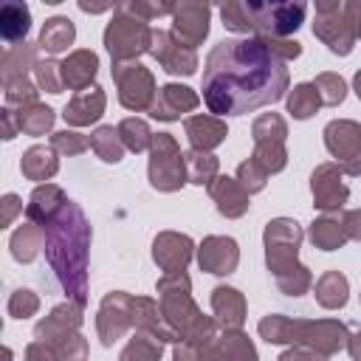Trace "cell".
I'll return each mask as SVG.
<instances>
[{
    "label": "cell",
    "mask_w": 361,
    "mask_h": 361,
    "mask_svg": "<svg viewBox=\"0 0 361 361\" xmlns=\"http://www.w3.org/2000/svg\"><path fill=\"white\" fill-rule=\"evenodd\" d=\"M200 90L209 113L217 118L243 116L285 96L288 68L262 37L223 39L206 56Z\"/></svg>",
    "instance_id": "obj_1"
},
{
    "label": "cell",
    "mask_w": 361,
    "mask_h": 361,
    "mask_svg": "<svg viewBox=\"0 0 361 361\" xmlns=\"http://www.w3.org/2000/svg\"><path fill=\"white\" fill-rule=\"evenodd\" d=\"M87 248L90 226L82 209L68 200L62 212L45 226V259L68 302L79 307L87 302Z\"/></svg>",
    "instance_id": "obj_2"
},
{
    "label": "cell",
    "mask_w": 361,
    "mask_h": 361,
    "mask_svg": "<svg viewBox=\"0 0 361 361\" xmlns=\"http://www.w3.org/2000/svg\"><path fill=\"white\" fill-rule=\"evenodd\" d=\"M302 243V228L296 220L276 217L265 226V262L276 276V285L288 296H302L310 285V274L296 262V251Z\"/></svg>",
    "instance_id": "obj_3"
},
{
    "label": "cell",
    "mask_w": 361,
    "mask_h": 361,
    "mask_svg": "<svg viewBox=\"0 0 361 361\" xmlns=\"http://www.w3.org/2000/svg\"><path fill=\"white\" fill-rule=\"evenodd\" d=\"M259 336L268 344H305L319 353H336L347 344V327L338 322H290L285 316H265L259 322Z\"/></svg>",
    "instance_id": "obj_4"
},
{
    "label": "cell",
    "mask_w": 361,
    "mask_h": 361,
    "mask_svg": "<svg viewBox=\"0 0 361 361\" xmlns=\"http://www.w3.org/2000/svg\"><path fill=\"white\" fill-rule=\"evenodd\" d=\"M82 322V307L79 305H59L54 307V313L48 319H42L37 324V341H45L59 361H85L87 344L85 338L76 333Z\"/></svg>",
    "instance_id": "obj_5"
},
{
    "label": "cell",
    "mask_w": 361,
    "mask_h": 361,
    "mask_svg": "<svg viewBox=\"0 0 361 361\" xmlns=\"http://www.w3.org/2000/svg\"><path fill=\"white\" fill-rule=\"evenodd\" d=\"M104 45H107V51L116 62H133L138 54L149 51L152 28L144 20L130 17L127 11H121L116 6V17L104 28Z\"/></svg>",
    "instance_id": "obj_6"
},
{
    "label": "cell",
    "mask_w": 361,
    "mask_h": 361,
    "mask_svg": "<svg viewBox=\"0 0 361 361\" xmlns=\"http://www.w3.org/2000/svg\"><path fill=\"white\" fill-rule=\"evenodd\" d=\"M149 183L161 192H175L186 183V158L169 133L152 135L149 144Z\"/></svg>",
    "instance_id": "obj_7"
},
{
    "label": "cell",
    "mask_w": 361,
    "mask_h": 361,
    "mask_svg": "<svg viewBox=\"0 0 361 361\" xmlns=\"http://www.w3.org/2000/svg\"><path fill=\"white\" fill-rule=\"evenodd\" d=\"M305 11V3H248L254 31H259V37L268 39H282L293 34L302 25Z\"/></svg>",
    "instance_id": "obj_8"
},
{
    "label": "cell",
    "mask_w": 361,
    "mask_h": 361,
    "mask_svg": "<svg viewBox=\"0 0 361 361\" xmlns=\"http://www.w3.org/2000/svg\"><path fill=\"white\" fill-rule=\"evenodd\" d=\"M113 79L118 85V102L127 110H147L155 102V82L152 73L138 62H116Z\"/></svg>",
    "instance_id": "obj_9"
},
{
    "label": "cell",
    "mask_w": 361,
    "mask_h": 361,
    "mask_svg": "<svg viewBox=\"0 0 361 361\" xmlns=\"http://www.w3.org/2000/svg\"><path fill=\"white\" fill-rule=\"evenodd\" d=\"M324 144L336 158L338 169L347 175H361V124L330 121L324 127Z\"/></svg>",
    "instance_id": "obj_10"
},
{
    "label": "cell",
    "mask_w": 361,
    "mask_h": 361,
    "mask_svg": "<svg viewBox=\"0 0 361 361\" xmlns=\"http://www.w3.org/2000/svg\"><path fill=\"white\" fill-rule=\"evenodd\" d=\"M313 34L327 42V48L338 56H347L353 51L355 34L344 17V6L341 3H316V23H313Z\"/></svg>",
    "instance_id": "obj_11"
},
{
    "label": "cell",
    "mask_w": 361,
    "mask_h": 361,
    "mask_svg": "<svg viewBox=\"0 0 361 361\" xmlns=\"http://www.w3.org/2000/svg\"><path fill=\"white\" fill-rule=\"evenodd\" d=\"M285 121L276 116V113H265L262 118L254 121V144H257V152L254 158L268 169V172H279L288 161L285 155Z\"/></svg>",
    "instance_id": "obj_12"
},
{
    "label": "cell",
    "mask_w": 361,
    "mask_h": 361,
    "mask_svg": "<svg viewBox=\"0 0 361 361\" xmlns=\"http://www.w3.org/2000/svg\"><path fill=\"white\" fill-rule=\"evenodd\" d=\"M133 324V296H127L124 290H116V293H107L104 302H102V310H99V319H96V327H99V336H102V344L110 347L127 327Z\"/></svg>",
    "instance_id": "obj_13"
},
{
    "label": "cell",
    "mask_w": 361,
    "mask_h": 361,
    "mask_svg": "<svg viewBox=\"0 0 361 361\" xmlns=\"http://www.w3.org/2000/svg\"><path fill=\"white\" fill-rule=\"evenodd\" d=\"M149 54L164 65L166 73H195L197 68V56H195V48L172 39L166 31H152V45H149Z\"/></svg>",
    "instance_id": "obj_14"
},
{
    "label": "cell",
    "mask_w": 361,
    "mask_h": 361,
    "mask_svg": "<svg viewBox=\"0 0 361 361\" xmlns=\"http://www.w3.org/2000/svg\"><path fill=\"white\" fill-rule=\"evenodd\" d=\"M310 189H313V206L322 212L341 209L347 203V195H350V189L341 183V169H336L333 164H322L313 172Z\"/></svg>",
    "instance_id": "obj_15"
},
{
    "label": "cell",
    "mask_w": 361,
    "mask_h": 361,
    "mask_svg": "<svg viewBox=\"0 0 361 361\" xmlns=\"http://www.w3.org/2000/svg\"><path fill=\"white\" fill-rule=\"evenodd\" d=\"M172 23H175V34L183 39V45L195 48L209 34V6H203V3H180L172 11Z\"/></svg>",
    "instance_id": "obj_16"
},
{
    "label": "cell",
    "mask_w": 361,
    "mask_h": 361,
    "mask_svg": "<svg viewBox=\"0 0 361 361\" xmlns=\"http://www.w3.org/2000/svg\"><path fill=\"white\" fill-rule=\"evenodd\" d=\"M152 257H155V262H158L166 274H178V271H183L186 262L192 259V240L183 237V234L166 231V234L155 237V243H152Z\"/></svg>",
    "instance_id": "obj_17"
},
{
    "label": "cell",
    "mask_w": 361,
    "mask_h": 361,
    "mask_svg": "<svg viewBox=\"0 0 361 361\" xmlns=\"http://www.w3.org/2000/svg\"><path fill=\"white\" fill-rule=\"evenodd\" d=\"M197 107V96L183 87V85H164L149 107V116L152 118H161V121H175L180 118V113L186 110H195Z\"/></svg>",
    "instance_id": "obj_18"
},
{
    "label": "cell",
    "mask_w": 361,
    "mask_h": 361,
    "mask_svg": "<svg viewBox=\"0 0 361 361\" xmlns=\"http://www.w3.org/2000/svg\"><path fill=\"white\" fill-rule=\"evenodd\" d=\"M237 243L231 237H206L200 245V268L209 274H231L237 268Z\"/></svg>",
    "instance_id": "obj_19"
},
{
    "label": "cell",
    "mask_w": 361,
    "mask_h": 361,
    "mask_svg": "<svg viewBox=\"0 0 361 361\" xmlns=\"http://www.w3.org/2000/svg\"><path fill=\"white\" fill-rule=\"evenodd\" d=\"M68 203V197L62 195V189L59 186H54V183H45V186H37L34 192H31V200H28V206H25V217L34 223V226H39V228H45L59 212H62V206Z\"/></svg>",
    "instance_id": "obj_20"
},
{
    "label": "cell",
    "mask_w": 361,
    "mask_h": 361,
    "mask_svg": "<svg viewBox=\"0 0 361 361\" xmlns=\"http://www.w3.org/2000/svg\"><path fill=\"white\" fill-rule=\"evenodd\" d=\"M96 68H99V56H96L93 51H73V54L59 65V71H62V85L79 93V90H85V87H90V82H93V76H96Z\"/></svg>",
    "instance_id": "obj_21"
},
{
    "label": "cell",
    "mask_w": 361,
    "mask_h": 361,
    "mask_svg": "<svg viewBox=\"0 0 361 361\" xmlns=\"http://www.w3.org/2000/svg\"><path fill=\"white\" fill-rule=\"evenodd\" d=\"M102 110H104V93L93 85V87H85V90H79L68 104H65V113H62V118L68 121V124H76V127H85V124H90V121H96L99 116H102Z\"/></svg>",
    "instance_id": "obj_22"
},
{
    "label": "cell",
    "mask_w": 361,
    "mask_h": 361,
    "mask_svg": "<svg viewBox=\"0 0 361 361\" xmlns=\"http://www.w3.org/2000/svg\"><path fill=\"white\" fill-rule=\"evenodd\" d=\"M186 135H189L192 149L209 152L228 135V130L217 116H192L186 118Z\"/></svg>",
    "instance_id": "obj_23"
},
{
    "label": "cell",
    "mask_w": 361,
    "mask_h": 361,
    "mask_svg": "<svg viewBox=\"0 0 361 361\" xmlns=\"http://www.w3.org/2000/svg\"><path fill=\"white\" fill-rule=\"evenodd\" d=\"M214 203H217V212L226 214V217H240L245 209H248V192L240 186V180L234 178H214L212 186H209Z\"/></svg>",
    "instance_id": "obj_24"
},
{
    "label": "cell",
    "mask_w": 361,
    "mask_h": 361,
    "mask_svg": "<svg viewBox=\"0 0 361 361\" xmlns=\"http://www.w3.org/2000/svg\"><path fill=\"white\" fill-rule=\"evenodd\" d=\"M212 307H214L217 319L226 324V330H240V324L245 319V302H243L240 290L226 288V285L214 288L212 290Z\"/></svg>",
    "instance_id": "obj_25"
},
{
    "label": "cell",
    "mask_w": 361,
    "mask_h": 361,
    "mask_svg": "<svg viewBox=\"0 0 361 361\" xmlns=\"http://www.w3.org/2000/svg\"><path fill=\"white\" fill-rule=\"evenodd\" d=\"M28 25H31V11L25 3H6L0 8V34H3V42L8 48L20 45L25 39Z\"/></svg>",
    "instance_id": "obj_26"
},
{
    "label": "cell",
    "mask_w": 361,
    "mask_h": 361,
    "mask_svg": "<svg viewBox=\"0 0 361 361\" xmlns=\"http://www.w3.org/2000/svg\"><path fill=\"white\" fill-rule=\"evenodd\" d=\"M73 37H76V28L68 17H51V20H45V25L39 31L37 48L45 54H62V51H68Z\"/></svg>",
    "instance_id": "obj_27"
},
{
    "label": "cell",
    "mask_w": 361,
    "mask_h": 361,
    "mask_svg": "<svg viewBox=\"0 0 361 361\" xmlns=\"http://www.w3.org/2000/svg\"><path fill=\"white\" fill-rule=\"evenodd\" d=\"M20 169H23V175H25L28 180H48V178H51V175L59 169L54 147H45V144L31 147V149L23 155Z\"/></svg>",
    "instance_id": "obj_28"
},
{
    "label": "cell",
    "mask_w": 361,
    "mask_h": 361,
    "mask_svg": "<svg viewBox=\"0 0 361 361\" xmlns=\"http://www.w3.org/2000/svg\"><path fill=\"white\" fill-rule=\"evenodd\" d=\"M8 245H11V257L17 262H31L39 254V248H45V228H39L34 223L20 226L11 234V243Z\"/></svg>",
    "instance_id": "obj_29"
},
{
    "label": "cell",
    "mask_w": 361,
    "mask_h": 361,
    "mask_svg": "<svg viewBox=\"0 0 361 361\" xmlns=\"http://www.w3.org/2000/svg\"><path fill=\"white\" fill-rule=\"evenodd\" d=\"M347 293H350L347 279H344V274H338V271H327V274L316 282V299H319L322 307H330V310L344 307V305H347Z\"/></svg>",
    "instance_id": "obj_30"
},
{
    "label": "cell",
    "mask_w": 361,
    "mask_h": 361,
    "mask_svg": "<svg viewBox=\"0 0 361 361\" xmlns=\"http://www.w3.org/2000/svg\"><path fill=\"white\" fill-rule=\"evenodd\" d=\"M34 48L20 42V45H11L3 51V82H11V79H28V68H34Z\"/></svg>",
    "instance_id": "obj_31"
},
{
    "label": "cell",
    "mask_w": 361,
    "mask_h": 361,
    "mask_svg": "<svg viewBox=\"0 0 361 361\" xmlns=\"http://www.w3.org/2000/svg\"><path fill=\"white\" fill-rule=\"evenodd\" d=\"M14 118H17L20 133L42 135V133H45V130H51V124H54V110H51V107H45V104L31 102V104H23V107H20V113H14Z\"/></svg>",
    "instance_id": "obj_32"
},
{
    "label": "cell",
    "mask_w": 361,
    "mask_h": 361,
    "mask_svg": "<svg viewBox=\"0 0 361 361\" xmlns=\"http://www.w3.org/2000/svg\"><path fill=\"white\" fill-rule=\"evenodd\" d=\"M90 147L96 149V155L107 164H118L121 155H124V141L118 135V127H99L93 135H90Z\"/></svg>",
    "instance_id": "obj_33"
},
{
    "label": "cell",
    "mask_w": 361,
    "mask_h": 361,
    "mask_svg": "<svg viewBox=\"0 0 361 361\" xmlns=\"http://www.w3.org/2000/svg\"><path fill=\"white\" fill-rule=\"evenodd\" d=\"M310 240H313L316 248L333 251V248H338V245L347 240V234H344V226H341L338 220L319 217V220H313V226H310Z\"/></svg>",
    "instance_id": "obj_34"
},
{
    "label": "cell",
    "mask_w": 361,
    "mask_h": 361,
    "mask_svg": "<svg viewBox=\"0 0 361 361\" xmlns=\"http://www.w3.org/2000/svg\"><path fill=\"white\" fill-rule=\"evenodd\" d=\"M220 361H257V353H254V344L243 336V333H228L220 338Z\"/></svg>",
    "instance_id": "obj_35"
},
{
    "label": "cell",
    "mask_w": 361,
    "mask_h": 361,
    "mask_svg": "<svg viewBox=\"0 0 361 361\" xmlns=\"http://www.w3.org/2000/svg\"><path fill=\"white\" fill-rule=\"evenodd\" d=\"M319 104H322V99H319L316 87L305 82V85H296V87H293V93H290V99H288V113H290L293 118H310Z\"/></svg>",
    "instance_id": "obj_36"
},
{
    "label": "cell",
    "mask_w": 361,
    "mask_h": 361,
    "mask_svg": "<svg viewBox=\"0 0 361 361\" xmlns=\"http://www.w3.org/2000/svg\"><path fill=\"white\" fill-rule=\"evenodd\" d=\"M158 358H161V338L149 333L130 338V344L121 353V361H158Z\"/></svg>",
    "instance_id": "obj_37"
},
{
    "label": "cell",
    "mask_w": 361,
    "mask_h": 361,
    "mask_svg": "<svg viewBox=\"0 0 361 361\" xmlns=\"http://www.w3.org/2000/svg\"><path fill=\"white\" fill-rule=\"evenodd\" d=\"M186 158V178L192 180V183H209L212 186V178L217 175V158H212V155H206V152H189V155H183Z\"/></svg>",
    "instance_id": "obj_38"
},
{
    "label": "cell",
    "mask_w": 361,
    "mask_h": 361,
    "mask_svg": "<svg viewBox=\"0 0 361 361\" xmlns=\"http://www.w3.org/2000/svg\"><path fill=\"white\" fill-rule=\"evenodd\" d=\"M118 135H121L124 147L133 149V152H141L144 147L152 144V133H149V127L141 118H124L118 124Z\"/></svg>",
    "instance_id": "obj_39"
},
{
    "label": "cell",
    "mask_w": 361,
    "mask_h": 361,
    "mask_svg": "<svg viewBox=\"0 0 361 361\" xmlns=\"http://www.w3.org/2000/svg\"><path fill=\"white\" fill-rule=\"evenodd\" d=\"M313 87H316V93H319V99L324 104H341L344 96H347V85H344V79L338 73H319Z\"/></svg>",
    "instance_id": "obj_40"
},
{
    "label": "cell",
    "mask_w": 361,
    "mask_h": 361,
    "mask_svg": "<svg viewBox=\"0 0 361 361\" xmlns=\"http://www.w3.org/2000/svg\"><path fill=\"white\" fill-rule=\"evenodd\" d=\"M237 180H240V186H243L248 195H251V192H259V189L265 186V180H268V169H265L257 158H248L245 164H240Z\"/></svg>",
    "instance_id": "obj_41"
},
{
    "label": "cell",
    "mask_w": 361,
    "mask_h": 361,
    "mask_svg": "<svg viewBox=\"0 0 361 361\" xmlns=\"http://www.w3.org/2000/svg\"><path fill=\"white\" fill-rule=\"evenodd\" d=\"M220 14H223V25H226V28L243 31V34L254 31L251 14H248V3H226V6L220 8Z\"/></svg>",
    "instance_id": "obj_42"
},
{
    "label": "cell",
    "mask_w": 361,
    "mask_h": 361,
    "mask_svg": "<svg viewBox=\"0 0 361 361\" xmlns=\"http://www.w3.org/2000/svg\"><path fill=\"white\" fill-rule=\"evenodd\" d=\"M34 79H37V87L48 90V93H62V71L56 62L45 59V62H37L34 65Z\"/></svg>",
    "instance_id": "obj_43"
},
{
    "label": "cell",
    "mask_w": 361,
    "mask_h": 361,
    "mask_svg": "<svg viewBox=\"0 0 361 361\" xmlns=\"http://www.w3.org/2000/svg\"><path fill=\"white\" fill-rule=\"evenodd\" d=\"M51 147L59 149V152H68V155H79L90 147V138H85L79 133H71V130H62V133L51 135Z\"/></svg>",
    "instance_id": "obj_44"
},
{
    "label": "cell",
    "mask_w": 361,
    "mask_h": 361,
    "mask_svg": "<svg viewBox=\"0 0 361 361\" xmlns=\"http://www.w3.org/2000/svg\"><path fill=\"white\" fill-rule=\"evenodd\" d=\"M39 307V299L31 293V290H14L11 299H8V316L14 319H25V316H34Z\"/></svg>",
    "instance_id": "obj_45"
},
{
    "label": "cell",
    "mask_w": 361,
    "mask_h": 361,
    "mask_svg": "<svg viewBox=\"0 0 361 361\" xmlns=\"http://www.w3.org/2000/svg\"><path fill=\"white\" fill-rule=\"evenodd\" d=\"M25 361H59V358H56V353L45 341H34L25 350Z\"/></svg>",
    "instance_id": "obj_46"
},
{
    "label": "cell",
    "mask_w": 361,
    "mask_h": 361,
    "mask_svg": "<svg viewBox=\"0 0 361 361\" xmlns=\"http://www.w3.org/2000/svg\"><path fill=\"white\" fill-rule=\"evenodd\" d=\"M344 17H347V23H350L355 39H361V0L347 3V6H344Z\"/></svg>",
    "instance_id": "obj_47"
},
{
    "label": "cell",
    "mask_w": 361,
    "mask_h": 361,
    "mask_svg": "<svg viewBox=\"0 0 361 361\" xmlns=\"http://www.w3.org/2000/svg\"><path fill=\"white\" fill-rule=\"evenodd\" d=\"M17 212H23V203H20L17 195L8 192V195L3 197V217H0V223H3V226H11V220H14Z\"/></svg>",
    "instance_id": "obj_48"
},
{
    "label": "cell",
    "mask_w": 361,
    "mask_h": 361,
    "mask_svg": "<svg viewBox=\"0 0 361 361\" xmlns=\"http://www.w3.org/2000/svg\"><path fill=\"white\" fill-rule=\"evenodd\" d=\"M341 226H344V234H347V237L361 240V209H358V212H347L344 220H341Z\"/></svg>",
    "instance_id": "obj_49"
},
{
    "label": "cell",
    "mask_w": 361,
    "mask_h": 361,
    "mask_svg": "<svg viewBox=\"0 0 361 361\" xmlns=\"http://www.w3.org/2000/svg\"><path fill=\"white\" fill-rule=\"evenodd\" d=\"M0 118H3V138L11 141V138L17 135V130H20V127L14 124V110H11V107H3V116H0Z\"/></svg>",
    "instance_id": "obj_50"
},
{
    "label": "cell",
    "mask_w": 361,
    "mask_h": 361,
    "mask_svg": "<svg viewBox=\"0 0 361 361\" xmlns=\"http://www.w3.org/2000/svg\"><path fill=\"white\" fill-rule=\"evenodd\" d=\"M279 361H324V358L310 353V350H288V353L279 355Z\"/></svg>",
    "instance_id": "obj_51"
},
{
    "label": "cell",
    "mask_w": 361,
    "mask_h": 361,
    "mask_svg": "<svg viewBox=\"0 0 361 361\" xmlns=\"http://www.w3.org/2000/svg\"><path fill=\"white\" fill-rule=\"evenodd\" d=\"M347 347H350V355H353L355 361H361V333H358L355 338H350V341H347Z\"/></svg>",
    "instance_id": "obj_52"
},
{
    "label": "cell",
    "mask_w": 361,
    "mask_h": 361,
    "mask_svg": "<svg viewBox=\"0 0 361 361\" xmlns=\"http://www.w3.org/2000/svg\"><path fill=\"white\" fill-rule=\"evenodd\" d=\"M353 85H355V93H358V99H361V71L355 73V79H353Z\"/></svg>",
    "instance_id": "obj_53"
}]
</instances>
